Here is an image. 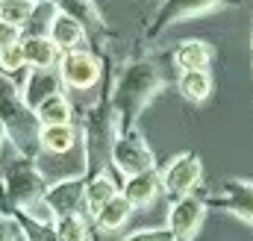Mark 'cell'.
<instances>
[{
	"mask_svg": "<svg viewBox=\"0 0 253 241\" xmlns=\"http://www.w3.org/2000/svg\"><path fill=\"white\" fill-rule=\"evenodd\" d=\"M162 85H165V80H162V74H159V68L153 62H132V65H126L121 71V77H118V82L112 88L109 103L118 112L124 129L135 126L138 115L162 91Z\"/></svg>",
	"mask_w": 253,
	"mask_h": 241,
	"instance_id": "1",
	"label": "cell"
},
{
	"mask_svg": "<svg viewBox=\"0 0 253 241\" xmlns=\"http://www.w3.org/2000/svg\"><path fill=\"white\" fill-rule=\"evenodd\" d=\"M0 123H3L6 135L12 138L15 153H21L27 159H36L42 153L39 150L42 123L36 118V112L24 103L21 88H15L9 82V77H3V74H0Z\"/></svg>",
	"mask_w": 253,
	"mask_h": 241,
	"instance_id": "2",
	"label": "cell"
},
{
	"mask_svg": "<svg viewBox=\"0 0 253 241\" xmlns=\"http://www.w3.org/2000/svg\"><path fill=\"white\" fill-rule=\"evenodd\" d=\"M47 185L50 182L42 177V171L36 168L33 159L15 153V159H12V165L6 168V177H3V194L9 200L12 212H27L36 203H42L44 194H47Z\"/></svg>",
	"mask_w": 253,
	"mask_h": 241,
	"instance_id": "3",
	"label": "cell"
},
{
	"mask_svg": "<svg viewBox=\"0 0 253 241\" xmlns=\"http://www.w3.org/2000/svg\"><path fill=\"white\" fill-rule=\"evenodd\" d=\"M115 171L129 180V177H138V174H147V171H156V159H153V150L147 147V141L141 138V132L132 126L124 129L112 147V159Z\"/></svg>",
	"mask_w": 253,
	"mask_h": 241,
	"instance_id": "4",
	"label": "cell"
},
{
	"mask_svg": "<svg viewBox=\"0 0 253 241\" xmlns=\"http://www.w3.org/2000/svg\"><path fill=\"white\" fill-rule=\"evenodd\" d=\"M159 177H162V191L171 197V203L183 200L203 180V162L197 153H180L159 171Z\"/></svg>",
	"mask_w": 253,
	"mask_h": 241,
	"instance_id": "5",
	"label": "cell"
},
{
	"mask_svg": "<svg viewBox=\"0 0 253 241\" xmlns=\"http://www.w3.org/2000/svg\"><path fill=\"white\" fill-rule=\"evenodd\" d=\"M59 74H62V82L74 91H88L100 82V59L88 50H71L62 53L59 62Z\"/></svg>",
	"mask_w": 253,
	"mask_h": 241,
	"instance_id": "6",
	"label": "cell"
},
{
	"mask_svg": "<svg viewBox=\"0 0 253 241\" xmlns=\"http://www.w3.org/2000/svg\"><path fill=\"white\" fill-rule=\"evenodd\" d=\"M203 218H206V200L189 194V197L171 203V209H168V230L177 236V241H194L200 227H203Z\"/></svg>",
	"mask_w": 253,
	"mask_h": 241,
	"instance_id": "7",
	"label": "cell"
},
{
	"mask_svg": "<svg viewBox=\"0 0 253 241\" xmlns=\"http://www.w3.org/2000/svg\"><path fill=\"white\" fill-rule=\"evenodd\" d=\"M206 206H215L221 212H230V215L253 224V182L227 180L212 197H206Z\"/></svg>",
	"mask_w": 253,
	"mask_h": 241,
	"instance_id": "8",
	"label": "cell"
},
{
	"mask_svg": "<svg viewBox=\"0 0 253 241\" xmlns=\"http://www.w3.org/2000/svg\"><path fill=\"white\" fill-rule=\"evenodd\" d=\"M85 177H74V180H59L47 185V206L59 215H85Z\"/></svg>",
	"mask_w": 253,
	"mask_h": 241,
	"instance_id": "9",
	"label": "cell"
},
{
	"mask_svg": "<svg viewBox=\"0 0 253 241\" xmlns=\"http://www.w3.org/2000/svg\"><path fill=\"white\" fill-rule=\"evenodd\" d=\"M62 88H65V82H62L59 68H33L30 77H27L24 85H21V97H24V103L36 112L47 97L59 94Z\"/></svg>",
	"mask_w": 253,
	"mask_h": 241,
	"instance_id": "10",
	"label": "cell"
},
{
	"mask_svg": "<svg viewBox=\"0 0 253 241\" xmlns=\"http://www.w3.org/2000/svg\"><path fill=\"white\" fill-rule=\"evenodd\" d=\"M218 6V0H162L159 12H156V21H153V36L168 30L171 24H180V21H189L194 15H203V12H212Z\"/></svg>",
	"mask_w": 253,
	"mask_h": 241,
	"instance_id": "11",
	"label": "cell"
},
{
	"mask_svg": "<svg viewBox=\"0 0 253 241\" xmlns=\"http://www.w3.org/2000/svg\"><path fill=\"white\" fill-rule=\"evenodd\" d=\"M21 47H24V56H27V68H59L62 62V50L53 44L50 36H42V33H33V36H24L21 39Z\"/></svg>",
	"mask_w": 253,
	"mask_h": 241,
	"instance_id": "12",
	"label": "cell"
},
{
	"mask_svg": "<svg viewBox=\"0 0 253 241\" xmlns=\"http://www.w3.org/2000/svg\"><path fill=\"white\" fill-rule=\"evenodd\" d=\"M47 36L53 39V44L62 53H71V50H80V44L85 39V27L77 18H71V15H65V12L56 9L53 18H50V24H47Z\"/></svg>",
	"mask_w": 253,
	"mask_h": 241,
	"instance_id": "13",
	"label": "cell"
},
{
	"mask_svg": "<svg viewBox=\"0 0 253 241\" xmlns=\"http://www.w3.org/2000/svg\"><path fill=\"white\" fill-rule=\"evenodd\" d=\"M162 191V177L159 171H147V174H138V177H129L121 185V194L132 206H150Z\"/></svg>",
	"mask_w": 253,
	"mask_h": 241,
	"instance_id": "14",
	"label": "cell"
},
{
	"mask_svg": "<svg viewBox=\"0 0 253 241\" xmlns=\"http://www.w3.org/2000/svg\"><path fill=\"white\" fill-rule=\"evenodd\" d=\"M118 194H121V188L115 185V180H112L106 171L88 177V182H85V215H88V218H97L100 209H103L112 197H118Z\"/></svg>",
	"mask_w": 253,
	"mask_h": 241,
	"instance_id": "15",
	"label": "cell"
},
{
	"mask_svg": "<svg viewBox=\"0 0 253 241\" xmlns=\"http://www.w3.org/2000/svg\"><path fill=\"white\" fill-rule=\"evenodd\" d=\"M77 147V129L74 123H62V126H42L39 132V150L47 156H65Z\"/></svg>",
	"mask_w": 253,
	"mask_h": 241,
	"instance_id": "16",
	"label": "cell"
},
{
	"mask_svg": "<svg viewBox=\"0 0 253 241\" xmlns=\"http://www.w3.org/2000/svg\"><path fill=\"white\" fill-rule=\"evenodd\" d=\"M212 62V47L200 39H189L174 50V65L186 74V71H209Z\"/></svg>",
	"mask_w": 253,
	"mask_h": 241,
	"instance_id": "17",
	"label": "cell"
},
{
	"mask_svg": "<svg viewBox=\"0 0 253 241\" xmlns=\"http://www.w3.org/2000/svg\"><path fill=\"white\" fill-rule=\"evenodd\" d=\"M132 209H135V206L126 200L124 194H118V197H112V200L100 209V215L94 218V227H97L100 233H118L126 221H129Z\"/></svg>",
	"mask_w": 253,
	"mask_h": 241,
	"instance_id": "18",
	"label": "cell"
},
{
	"mask_svg": "<svg viewBox=\"0 0 253 241\" xmlns=\"http://www.w3.org/2000/svg\"><path fill=\"white\" fill-rule=\"evenodd\" d=\"M36 118L42 126H62V123H71V100L65 97V91L47 97L39 109H36Z\"/></svg>",
	"mask_w": 253,
	"mask_h": 241,
	"instance_id": "19",
	"label": "cell"
},
{
	"mask_svg": "<svg viewBox=\"0 0 253 241\" xmlns=\"http://www.w3.org/2000/svg\"><path fill=\"white\" fill-rule=\"evenodd\" d=\"M180 94L191 100V103H203V100H209V94H212V77H209V71H186V74H180Z\"/></svg>",
	"mask_w": 253,
	"mask_h": 241,
	"instance_id": "20",
	"label": "cell"
},
{
	"mask_svg": "<svg viewBox=\"0 0 253 241\" xmlns=\"http://www.w3.org/2000/svg\"><path fill=\"white\" fill-rule=\"evenodd\" d=\"M56 9L65 12V15H71V18H77V21L85 27V33L103 27L100 12H97V6H94L91 0H56Z\"/></svg>",
	"mask_w": 253,
	"mask_h": 241,
	"instance_id": "21",
	"label": "cell"
},
{
	"mask_svg": "<svg viewBox=\"0 0 253 241\" xmlns=\"http://www.w3.org/2000/svg\"><path fill=\"white\" fill-rule=\"evenodd\" d=\"M59 241H91L88 239V215H59L53 224Z\"/></svg>",
	"mask_w": 253,
	"mask_h": 241,
	"instance_id": "22",
	"label": "cell"
},
{
	"mask_svg": "<svg viewBox=\"0 0 253 241\" xmlns=\"http://www.w3.org/2000/svg\"><path fill=\"white\" fill-rule=\"evenodd\" d=\"M36 6L39 3H33V0H0V21H6V24L21 30L24 24L33 21Z\"/></svg>",
	"mask_w": 253,
	"mask_h": 241,
	"instance_id": "23",
	"label": "cell"
},
{
	"mask_svg": "<svg viewBox=\"0 0 253 241\" xmlns=\"http://www.w3.org/2000/svg\"><path fill=\"white\" fill-rule=\"evenodd\" d=\"M12 215H15V221H18V227H21V233H24L27 241H59V236H56L53 227L36 224L33 218H27V215H21V212H12Z\"/></svg>",
	"mask_w": 253,
	"mask_h": 241,
	"instance_id": "24",
	"label": "cell"
},
{
	"mask_svg": "<svg viewBox=\"0 0 253 241\" xmlns=\"http://www.w3.org/2000/svg\"><path fill=\"white\" fill-rule=\"evenodd\" d=\"M24 68H27V56H24L21 41L12 44V47H6V50H0V74H3V77H15V74L24 71Z\"/></svg>",
	"mask_w": 253,
	"mask_h": 241,
	"instance_id": "25",
	"label": "cell"
},
{
	"mask_svg": "<svg viewBox=\"0 0 253 241\" xmlns=\"http://www.w3.org/2000/svg\"><path fill=\"white\" fill-rule=\"evenodd\" d=\"M0 241H27L21 227H18V221H15V215L3 212V209H0Z\"/></svg>",
	"mask_w": 253,
	"mask_h": 241,
	"instance_id": "26",
	"label": "cell"
},
{
	"mask_svg": "<svg viewBox=\"0 0 253 241\" xmlns=\"http://www.w3.org/2000/svg\"><path fill=\"white\" fill-rule=\"evenodd\" d=\"M124 241H177V236L168 230V227H162V230H141V233H132L129 239Z\"/></svg>",
	"mask_w": 253,
	"mask_h": 241,
	"instance_id": "27",
	"label": "cell"
},
{
	"mask_svg": "<svg viewBox=\"0 0 253 241\" xmlns=\"http://www.w3.org/2000/svg\"><path fill=\"white\" fill-rule=\"evenodd\" d=\"M18 41H21V30L12 27V24H6V21H0V50L12 47V44H18Z\"/></svg>",
	"mask_w": 253,
	"mask_h": 241,
	"instance_id": "28",
	"label": "cell"
},
{
	"mask_svg": "<svg viewBox=\"0 0 253 241\" xmlns=\"http://www.w3.org/2000/svg\"><path fill=\"white\" fill-rule=\"evenodd\" d=\"M9 135H6V129H3V123H0V147H3V141H6Z\"/></svg>",
	"mask_w": 253,
	"mask_h": 241,
	"instance_id": "29",
	"label": "cell"
},
{
	"mask_svg": "<svg viewBox=\"0 0 253 241\" xmlns=\"http://www.w3.org/2000/svg\"><path fill=\"white\" fill-rule=\"evenodd\" d=\"M33 3H50V0H33Z\"/></svg>",
	"mask_w": 253,
	"mask_h": 241,
	"instance_id": "30",
	"label": "cell"
},
{
	"mask_svg": "<svg viewBox=\"0 0 253 241\" xmlns=\"http://www.w3.org/2000/svg\"><path fill=\"white\" fill-rule=\"evenodd\" d=\"M251 47H253V39H251Z\"/></svg>",
	"mask_w": 253,
	"mask_h": 241,
	"instance_id": "31",
	"label": "cell"
}]
</instances>
